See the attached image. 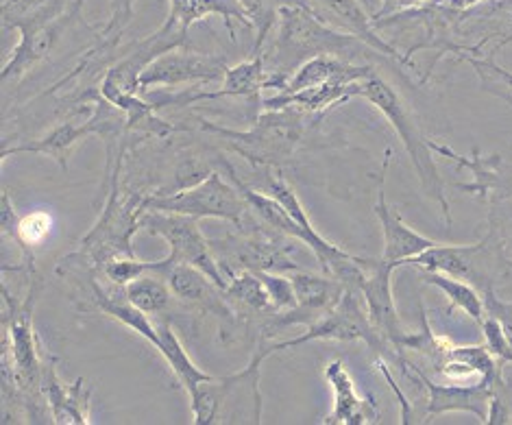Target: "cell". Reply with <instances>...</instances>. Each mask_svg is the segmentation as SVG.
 I'll list each match as a JSON object with an SVG mask.
<instances>
[{"label":"cell","mask_w":512,"mask_h":425,"mask_svg":"<svg viewBox=\"0 0 512 425\" xmlns=\"http://www.w3.org/2000/svg\"><path fill=\"white\" fill-rule=\"evenodd\" d=\"M297 293V308L275 312L271 323L266 325L264 338H271L279 330L288 325H310L319 321L325 312L332 310L336 303L343 299L345 286L336 277L329 275H314L306 271H295L290 275Z\"/></svg>","instance_id":"14"},{"label":"cell","mask_w":512,"mask_h":425,"mask_svg":"<svg viewBox=\"0 0 512 425\" xmlns=\"http://www.w3.org/2000/svg\"><path fill=\"white\" fill-rule=\"evenodd\" d=\"M489 236L506 269L512 271V201H491Z\"/></svg>","instance_id":"31"},{"label":"cell","mask_w":512,"mask_h":425,"mask_svg":"<svg viewBox=\"0 0 512 425\" xmlns=\"http://www.w3.org/2000/svg\"><path fill=\"white\" fill-rule=\"evenodd\" d=\"M390 151H386V160L382 166V175H380V188H377V203H375V218L382 227V238H384V253L382 260L390 266H404L408 260L417 258L423 251H428L436 247L438 242L421 236L401 218V214L386 201V190H384V181L388 173V164H390Z\"/></svg>","instance_id":"16"},{"label":"cell","mask_w":512,"mask_h":425,"mask_svg":"<svg viewBox=\"0 0 512 425\" xmlns=\"http://www.w3.org/2000/svg\"><path fill=\"white\" fill-rule=\"evenodd\" d=\"M125 297L138 310L146 312L151 317V314L166 312L175 295L173 290H170L164 275L149 271L125 286Z\"/></svg>","instance_id":"28"},{"label":"cell","mask_w":512,"mask_h":425,"mask_svg":"<svg viewBox=\"0 0 512 425\" xmlns=\"http://www.w3.org/2000/svg\"><path fill=\"white\" fill-rule=\"evenodd\" d=\"M146 210L186 214L194 218H218L236 229H247L255 218L234 181H227L221 170H212L199 184L177 192L146 194Z\"/></svg>","instance_id":"6"},{"label":"cell","mask_w":512,"mask_h":425,"mask_svg":"<svg viewBox=\"0 0 512 425\" xmlns=\"http://www.w3.org/2000/svg\"><path fill=\"white\" fill-rule=\"evenodd\" d=\"M142 229L157 238H162L168 245L166 258L151 262L153 273H162L168 266L175 264H190L194 269L203 271L216 286H221L223 290L227 288V277L223 275L221 266H218L214 258L210 238L201 232L199 218L173 212L146 210Z\"/></svg>","instance_id":"8"},{"label":"cell","mask_w":512,"mask_h":425,"mask_svg":"<svg viewBox=\"0 0 512 425\" xmlns=\"http://www.w3.org/2000/svg\"><path fill=\"white\" fill-rule=\"evenodd\" d=\"M401 367H406L410 378L421 382L428 388V417L445 415V412H469L478 417V421H489L493 386L489 384H436L419 367L401 360Z\"/></svg>","instance_id":"18"},{"label":"cell","mask_w":512,"mask_h":425,"mask_svg":"<svg viewBox=\"0 0 512 425\" xmlns=\"http://www.w3.org/2000/svg\"><path fill=\"white\" fill-rule=\"evenodd\" d=\"M312 340H340V343L364 340L375 354H397V351L386 343L384 336L375 330V325L369 319L367 306H364L362 290L356 288H345L343 299H340L332 310L325 312L319 321L306 325V332L301 336L282 340V343H268V338H262L260 347L264 349V354L271 358L277 351L306 345L312 343Z\"/></svg>","instance_id":"9"},{"label":"cell","mask_w":512,"mask_h":425,"mask_svg":"<svg viewBox=\"0 0 512 425\" xmlns=\"http://www.w3.org/2000/svg\"><path fill=\"white\" fill-rule=\"evenodd\" d=\"M371 66H353L347 59L338 57H316L303 64L295 75H290L279 94H290L321 85H351L373 75Z\"/></svg>","instance_id":"24"},{"label":"cell","mask_w":512,"mask_h":425,"mask_svg":"<svg viewBox=\"0 0 512 425\" xmlns=\"http://www.w3.org/2000/svg\"><path fill=\"white\" fill-rule=\"evenodd\" d=\"M406 264L419 271H441L460 277L473 284L480 293L495 288V279L502 273V266H506L489 234L473 245H443V242H438L436 247L423 251Z\"/></svg>","instance_id":"10"},{"label":"cell","mask_w":512,"mask_h":425,"mask_svg":"<svg viewBox=\"0 0 512 425\" xmlns=\"http://www.w3.org/2000/svg\"><path fill=\"white\" fill-rule=\"evenodd\" d=\"M155 325H157V332H160V347H157V354L166 360L170 371L175 373V378L179 380L181 388L188 393V397L194 395L199 384L214 378V375L205 373L203 369L197 367V364H194V360L188 356L184 345H181L179 336L175 334L173 325H170L168 321H160Z\"/></svg>","instance_id":"26"},{"label":"cell","mask_w":512,"mask_h":425,"mask_svg":"<svg viewBox=\"0 0 512 425\" xmlns=\"http://www.w3.org/2000/svg\"><path fill=\"white\" fill-rule=\"evenodd\" d=\"M85 0H70V5L55 16L53 20L44 22H20L14 29L20 31V42L11 51V57L3 66V81L22 79L29 70H33L38 64H42L46 57L62 42L68 29L79 20V11Z\"/></svg>","instance_id":"11"},{"label":"cell","mask_w":512,"mask_h":425,"mask_svg":"<svg viewBox=\"0 0 512 425\" xmlns=\"http://www.w3.org/2000/svg\"><path fill=\"white\" fill-rule=\"evenodd\" d=\"M120 170L123 160H118L105 177L109 192L101 216L94 227L81 238V247L75 253L92 266V271H103V266L118 258H136L133 236L142 229L146 214V194L129 192L120 188Z\"/></svg>","instance_id":"3"},{"label":"cell","mask_w":512,"mask_h":425,"mask_svg":"<svg viewBox=\"0 0 512 425\" xmlns=\"http://www.w3.org/2000/svg\"><path fill=\"white\" fill-rule=\"evenodd\" d=\"M199 125L210 136L225 140L227 147L245 157L251 166L275 170H282V166L292 160L306 133V120L301 109L295 107L262 109V114L247 131L214 125L205 118H199Z\"/></svg>","instance_id":"4"},{"label":"cell","mask_w":512,"mask_h":425,"mask_svg":"<svg viewBox=\"0 0 512 425\" xmlns=\"http://www.w3.org/2000/svg\"><path fill=\"white\" fill-rule=\"evenodd\" d=\"M451 5H456V7H467L469 5V0H449Z\"/></svg>","instance_id":"36"},{"label":"cell","mask_w":512,"mask_h":425,"mask_svg":"<svg viewBox=\"0 0 512 425\" xmlns=\"http://www.w3.org/2000/svg\"><path fill=\"white\" fill-rule=\"evenodd\" d=\"M149 271H151V262H144L138 258H118V260H112L109 264H105L103 271H99V273L103 279H107V282L125 288L127 284L133 282V279H138L140 275L149 273Z\"/></svg>","instance_id":"33"},{"label":"cell","mask_w":512,"mask_h":425,"mask_svg":"<svg viewBox=\"0 0 512 425\" xmlns=\"http://www.w3.org/2000/svg\"><path fill=\"white\" fill-rule=\"evenodd\" d=\"M430 147L438 157L471 170V184H454V188L465 190L473 197L484 201H512V164H506L499 155H482L475 149L471 155H460L447 144L430 138Z\"/></svg>","instance_id":"15"},{"label":"cell","mask_w":512,"mask_h":425,"mask_svg":"<svg viewBox=\"0 0 512 425\" xmlns=\"http://www.w3.org/2000/svg\"><path fill=\"white\" fill-rule=\"evenodd\" d=\"M353 99L369 101L377 112L388 120V125L395 129L401 144H404V149L408 151V157L414 170H417L419 184L425 192V197H430L438 208H441L447 225H451V208L445 194V181L441 173H438V166L434 162L430 138L421 131L406 101L401 99V94L386 79L373 72L371 77L353 83Z\"/></svg>","instance_id":"2"},{"label":"cell","mask_w":512,"mask_h":425,"mask_svg":"<svg viewBox=\"0 0 512 425\" xmlns=\"http://www.w3.org/2000/svg\"><path fill=\"white\" fill-rule=\"evenodd\" d=\"M393 273L395 266L386 264L382 258L369 262V277L362 286L364 306L375 330L384 336L386 343L395 351H401V340L408 334L401 325L399 312L393 299Z\"/></svg>","instance_id":"19"},{"label":"cell","mask_w":512,"mask_h":425,"mask_svg":"<svg viewBox=\"0 0 512 425\" xmlns=\"http://www.w3.org/2000/svg\"><path fill=\"white\" fill-rule=\"evenodd\" d=\"M42 388L48 402V410H51L53 423H66V425L92 423V417H90L92 388H85L83 378H77L72 384L59 380L53 356L46 358Z\"/></svg>","instance_id":"20"},{"label":"cell","mask_w":512,"mask_h":425,"mask_svg":"<svg viewBox=\"0 0 512 425\" xmlns=\"http://www.w3.org/2000/svg\"><path fill=\"white\" fill-rule=\"evenodd\" d=\"M369 48L356 35L340 31L314 14L308 5H286L279 9L275 44L266 57L268 85L266 88L282 90L290 75L316 57L349 59Z\"/></svg>","instance_id":"1"},{"label":"cell","mask_w":512,"mask_h":425,"mask_svg":"<svg viewBox=\"0 0 512 425\" xmlns=\"http://www.w3.org/2000/svg\"><path fill=\"white\" fill-rule=\"evenodd\" d=\"M268 85V68L264 53H253L247 62L229 66L221 90L212 92H194L186 90L181 94H149V101L155 109L168 105H197L201 101H216V99H249L262 105L260 92Z\"/></svg>","instance_id":"13"},{"label":"cell","mask_w":512,"mask_h":425,"mask_svg":"<svg viewBox=\"0 0 512 425\" xmlns=\"http://www.w3.org/2000/svg\"><path fill=\"white\" fill-rule=\"evenodd\" d=\"M207 16H221L234 42H236L234 20H240L251 29L249 18L242 14V9L234 3V0H170V14L166 20L188 31L194 22L205 20Z\"/></svg>","instance_id":"25"},{"label":"cell","mask_w":512,"mask_h":425,"mask_svg":"<svg viewBox=\"0 0 512 425\" xmlns=\"http://www.w3.org/2000/svg\"><path fill=\"white\" fill-rule=\"evenodd\" d=\"M510 22H512V16H510Z\"/></svg>","instance_id":"38"},{"label":"cell","mask_w":512,"mask_h":425,"mask_svg":"<svg viewBox=\"0 0 512 425\" xmlns=\"http://www.w3.org/2000/svg\"><path fill=\"white\" fill-rule=\"evenodd\" d=\"M482 327V336H484V345L489 347L491 354L502 360L512 364V343L508 340L504 327L499 325V321H495L493 317H484V321L480 323Z\"/></svg>","instance_id":"34"},{"label":"cell","mask_w":512,"mask_h":425,"mask_svg":"<svg viewBox=\"0 0 512 425\" xmlns=\"http://www.w3.org/2000/svg\"><path fill=\"white\" fill-rule=\"evenodd\" d=\"M225 293H227V297L240 301L242 306H247L255 312L275 310L271 303V297H268V290L262 282V277L253 271H240L236 275H231Z\"/></svg>","instance_id":"30"},{"label":"cell","mask_w":512,"mask_h":425,"mask_svg":"<svg viewBox=\"0 0 512 425\" xmlns=\"http://www.w3.org/2000/svg\"><path fill=\"white\" fill-rule=\"evenodd\" d=\"M266 358L264 349L258 347L242 371L201 382L190 395L192 423H262L264 397L260 382Z\"/></svg>","instance_id":"5"},{"label":"cell","mask_w":512,"mask_h":425,"mask_svg":"<svg viewBox=\"0 0 512 425\" xmlns=\"http://www.w3.org/2000/svg\"><path fill=\"white\" fill-rule=\"evenodd\" d=\"M325 380L332 386L334 408L323 419L325 425H369L377 417L375 402H367L356 388L343 360H332L325 367Z\"/></svg>","instance_id":"22"},{"label":"cell","mask_w":512,"mask_h":425,"mask_svg":"<svg viewBox=\"0 0 512 425\" xmlns=\"http://www.w3.org/2000/svg\"><path fill=\"white\" fill-rule=\"evenodd\" d=\"M258 275L262 277V282L268 290V297H271L275 312L297 308L299 301L295 293V284H292L290 277H286L284 273H273V271H262Z\"/></svg>","instance_id":"32"},{"label":"cell","mask_w":512,"mask_h":425,"mask_svg":"<svg viewBox=\"0 0 512 425\" xmlns=\"http://www.w3.org/2000/svg\"><path fill=\"white\" fill-rule=\"evenodd\" d=\"M227 64L223 57L205 55L186 48L168 51L149 64L140 77V94H149L153 88H175L184 83H210L225 77Z\"/></svg>","instance_id":"12"},{"label":"cell","mask_w":512,"mask_h":425,"mask_svg":"<svg viewBox=\"0 0 512 425\" xmlns=\"http://www.w3.org/2000/svg\"><path fill=\"white\" fill-rule=\"evenodd\" d=\"M382 3H384V9H382V11H386V7H388V5H393L395 0H382Z\"/></svg>","instance_id":"37"},{"label":"cell","mask_w":512,"mask_h":425,"mask_svg":"<svg viewBox=\"0 0 512 425\" xmlns=\"http://www.w3.org/2000/svg\"><path fill=\"white\" fill-rule=\"evenodd\" d=\"M308 3L314 14H319L325 22L332 24V27L356 35V38L367 44L371 51L406 62L393 46L375 33V20L364 11L358 0H308Z\"/></svg>","instance_id":"21"},{"label":"cell","mask_w":512,"mask_h":425,"mask_svg":"<svg viewBox=\"0 0 512 425\" xmlns=\"http://www.w3.org/2000/svg\"><path fill=\"white\" fill-rule=\"evenodd\" d=\"M419 273H421V279L425 284L438 288L447 297L449 310L456 308L462 314H467V317L473 319L475 323L484 321V317H486L484 297L473 284L465 282V279H460V277L441 273V271H419Z\"/></svg>","instance_id":"27"},{"label":"cell","mask_w":512,"mask_h":425,"mask_svg":"<svg viewBox=\"0 0 512 425\" xmlns=\"http://www.w3.org/2000/svg\"><path fill=\"white\" fill-rule=\"evenodd\" d=\"M469 64L480 72V77H495L502 81L508 90H512V72H508L504 66H499L495 59H473L469 57Z\"/></svg>","instance_id":"35"},{"label":"cell","mask_w":512,"mask_h":425,"mask_svg":"<svg viewBox=\"0 0 512 425\" xmlns=\"http://www.w3.org/2000/svg\"><path fill=\"white\" fill-rule=\"evenodd\" d=\"M234 3L242 9L251 22V29L255 31V46L253 53H264V42L277 24L279 9L286 5H308V0H234Z\"/></svg>","instance_id":"29"},{"label":"cell","mask_w":512,"mask_h":425,"mask_svg":"<svg viewBox=\"0 0 512 425\" xmlns=\"http://www.w3.org/2000/svg\"><path fill=\"white\" fill-rule=\"evenodd\" d=\"M88 136H96L90 116L85 120H64L62 125H57L55 129H51L46 136H42L38 140L22 142V144H16V147H5L3 153H0V157L7 160V157H11V155L38 153V155L51 157L53 162H57L64 170H68L72 151H75Z\"/></svg>","instance_id":"23"},{"label":"cell","mask_w":512,"mask_h":425,"mask_svg":"<svg viewBox=\"0 0 512 425\" xmlns=\"http://www.w3.org/2000/svg\"><path fill=\"white\" fill-rule=\"evenodd\" d=\"M160 275L166 277L170 290H173V295L179 301L188 303L192 308L214 314L223 334L234 332L236 319L234 312L229 308V303L225 301L227 293L221 286H216L203 271L194 269L190 264H175L168 266Z\"/></svg>","instance_id":"17"},{"label":"cell","mask_w":512,"mask_h":425,"mask_svg":"<svg viewBox=\"0 0 512 425\" xmlns=\"http://www.w3.org/2000/svg\"><path fill=\"white\" fill-rule=\"evenodd\" d=\"M286 240L290 238L271 232V229L264 227L258 218H255L247 229H238L236 234H229L225 238H210V247L218 266H221V271L229 282V277L240 271H299V264L292 260L290 245Z\"/></svg>","instance_id":"7"}]
</instances>
